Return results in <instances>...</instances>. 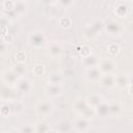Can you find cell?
<instances>
[{"label": "cell", "instance_id": "obj_40", "mask_svg": "<svg viewBox=\"0 0 133 133\" xmlns=\"http://www.w3.org/2000/svg\"><path fill=\"white\" fill-rule=\"evenodd\" d=\"M2 72H3V64L0 62V74H2Z\"/></svg>", "mask_w": 133, "mask_h": 133}, {"label": "cell", "instance_id": "obj_32", "mask_svg": "<svg viewBox=\"0 0 133 133\" xmlns=\"http://www.w3.org/2000/svg\"><path fill=\"white\" fill-rule=\"evenodd\" d=\"M107 51H108V53H109L111 56H115V55H117V54L119 53L121 48H119L118 44H116V43H111V44L108 45Z\"/></svg>", "mask_w": 133, "mask_h": 133}, {"label": "cell", "instance_id": "obj_8", "mask_svg": "<svg viewBox=\"0 0 133 133\" xmlns=\"http://www.w3.org/2000/svg\"><path fill=\"white\" fill-rule=\"evenodd\" d=\"M45 94L49 99H57L63 94L62 84H49L45 88Z\"/></svg>", "mask_w": 133, "mask_h": 133}, {"label": "cell", "instance_id": "obj_3", "mask_svg": "<svg viewBox=\"0 0 133 133\" xmlns=\"http://www.w3.org/2000/svg\"><path fill=\"white\" fill-rule=\"evenodd\" d=\"M54 109H55V105L53 104V102L51 100L41 101L35 106V111H36L37 115L42 118L50 116L53 113Z\"/></svg>", "mask_w": 133, "mask_h": 133}, {"label": "cell", "instance_id": "obj_16", "mask_svg": "<svg viewBox=\"0 0 133 133\" xmlns=\"http://www.w3.org/2000/svg\"><path fill=\"white\" fill-rule=\"evenodd\" d=\"M95 112H96V116H99L101 118L109 117V104H108V101L104 100L103 102H101L95 108Z\"/></svg>", "mask_w": 133, "mask_h": 133}, {"label": "cell", "instance_id": "obj_4", "mask_svg": "<svg viewBox=\"0 0 133 133\" xmlns=\"http://www.w3.org/2000/svg\"><path fill=\"white\" fill-rule=\"evenodd\" d=\"M104 31L111 37H118L124 32V26L119 22L111 20V21H108L107 23H105Z\"/></svg>", "mask_w": 133, "mask_h": 133}, {"label": "cell", "instance_id": "obj_2", "mask_svg": "<svg viewBox=\"0 0 133 133\" xmlns=\"http://www.w3.org/2000/svg\"><path fill=\"white\" fill-rule=\"evenodd\" d=\"M73 109L78 115L86 117V118H88L90 121L96 116L95 109L91 108L87 104V102L85 100H77V101H75L74 104H73Z\"/></svg>", "mask_w": 133, "mask_h": 133}, {"label": "cell", "instance_id": "obj_25", "mask_svg": "<svg viewBox=\"0 0 133 133\" xmlns=\"http://www.w3.org/2000/svg\"><path fill=\"white\" fill-rule=\"evenodd\" d=\"M58 12H59V6L57 4L45 6V15L48 18H56L58 17Z\"/></svg>", "mask_w": 133, "mask_h": 133}, {"label": "cell", "instance_id": "obj_36", "mask_svg": "<svg viewBox=\"0 0 133 133\" xmlns=\"http://www.w3.org/2000/svg\"><path fill=\"white\" fill-rule=\"evenodd\" d=\"M11 20L9 19V18H7L6 16H4V15H2L1 17H0V26H4V27H8L10 24H11Z\"/></svg>", "mask_w": 133, "mask_h": 133}, {"label": "cell", "instance_id": "obj_6", "mask_svg": "<svg viewBox=\"0 0 133 133\" xmlns=\"http://www.w3.org/2000/svg\"><path fill=\"white\" fill-rule=\"evenodd\" d=\"M90 122H91L90 119L83 117L81 115H78L72 121V126H73L74 131L79 132V133H85L90 130V127H91Z\"/></svg>", "mask_w": 133, "mask_h": 133}, {"label": "cell", "instance_id": "obj_34", "mask_svg": "<svg viewBox=\"0 0 133 133\" xmlns=\"http://www.w3.org/2000/svg\"><path fill=\"white\" fill-rule=\"evenodd\" d=\"M16 0H4L2 3V7L5 11H10L15 8Z\"/></svg>", "mask_w": 133, "mask_h": 133}, {"label": "cell", "instance_id": "obj_27", "mask_svg": "<svg viewBox=\"0 0 133 133\" xmlns=\"http://www.w3.org/2000/svg\"><path fill=\"white\" fill-rule=\"evenodd\" d=\"M32 73L34 76L36 77H42L43 75H45L46 73V69H45V65L44 64H41V63H36L32 66Z\"/></svg>", "mask_w": 133, "mask_h": 133}, {"label": "cell", "instance_id": "obj_15", "mask_svg": "<svg viewBox=\"0 0 133 133\" xmlns=\"http://www.w3.org/2000/svg\"><path fill=\"white\" fill-rule=\"evenodd\" d=\"M2 81L8 85V87H12L16 85L18 79H19V76L10 69V70H7V71H4L2 72Z\"/></svg>", "mask_w": 133, "mask_h": 133}, {"label": "cell", "instance_id": "obj_38", "mask_svg": "<svg viewBox=\"0 0 133 133\" xmlns=\"http://www.w3.org/2000/svg\"><path fill=\"white\" fill-rule=\"evenodd\" d=\"M43 5L45 6H48V5H53V4H56L57 0H38Z\"/></svg>", "mask_w": 133, "mask_h": 133}, {"label": "cell", "instance_id": "obj_5", "mask_svg": "<svg viewBox=\"0 0 133 133\" xmlns=\"http://www.w3.org/2000/svg\"><path fill=\"white\" fill-rule=\"evenodd\" d=\"M15 87L17 88V90L24 95V96H28L32 92V89H33V82L27 78L26 76H23V77H19Z\"/></svg>", "mask_w": 133, "mask_h": 133}, {"label": "cell", "instance_id": "obj_29", "mask_svg": "<svg viewBox=\"0 0 133 133\" xmlns=\"http://www.w3.org/2000/svg\"><path fill=\"white\" fill-rule=\"evenodd\" d=\"M15 60L17 63H25L27 60V55H26L25 51H23V50L17 51L15 54Z\"/></svg>", "mask_w": 133, "mask_h": 133}, {"label": "cell", "instance_id": "obj_9", "mask_svg": "<svg viewBox=\"0 0 133 133\" xmlns=\"http://www.w3.org/2000/svg\"><path fill=\"white\" fill-rule=\"evenodd\" d=\"M83 74H84V78L87 81L98 83L100 80V77L102 75V72L100 71V69L97 65V66H91V68H85Z\"/></svg>", "mask_w": 133, "mask_h": 133}, {"label": "cell", "instance_id": "obj_22", "mask_svg": "<svg viewBox=\"0 0 133 133\" xmlns=\"http://www.w3.org/2000/svg\"><path fill=\"white\" fill-rule=\"evenodd\" d=\"M73 126H72V122L63 119L60 121L59 123H57V128L53 129V132H61V133H65V132H73Z\"/></svg>", "mask_w": 133, "mask_h": 133}, {"label": "cell", "instance_id": "obj_1", "mask_svg": "<svg viewBox=\"0 0 133 133\" xmlns=\"http://www.w3.org/2000/svg\"><path fill=\"white\" fill-rule=\"evenodd\" d=\"M28 43L34 49H42L47 45V35L43 30H32L28 34Z\"/></svg>", "mask_w": 133, "mask_h": 133}, {"label": "cell", "instance_id": "obj_21", "mask_svg": "<svg viewBox=\"0 0 133 133\" xmlns=\"http://www.w3.org/2000/svg\"><path fill=\"white\" fill-rule=\"evenodd\" d=\"M105 99H104V97L102 96V95H100V94H91V95H89V96H87V98L85 99V101L87 102V104L91 107V108H96L101 102H103Z\"/></svg>", "mask_w": 133, "mask_h": 133}, {"label": "cell", "instance_id": "obj_12", "mask_svg": "<svg viewBox=\"0 0 133 133\" xmlns=\"http://www.w3.org/2000/svg\"><path fill=\"white\" fill-rule=\"evenodd\" d=\"M98 83H100V85L106 89H112L116 86L115 85V75L113 73L102 74Z\"/></svg>", "mask_w": 133, "mask_h": 133}, {"label": "cell", "instance_id": "obj_39", "mask_svg": "<svg viewBox=\"0 0 133 133\" xmlns=\"http://www.w3.org/2000/svg\"><path fill=\"white\" fill-rule=\"evenodd\" d=\"M7 32H8V27L0 26V36H1V37H3Z\"/></svg>", "mask_w": 133, "mask_h": 133}, {"label": "cell", "instance_id": "obj_35", "mask_svg": "<svg viewBox=\"0 0 133 133\" xmlns=\"http://www.w3.org/2000/svg\"><path fill=\"white\" fill-rule=\"evenodd\" d=\"M79 54H80V56L83 58V57H85V56H87V55H89L90 53H92L91 52V48L88 46V45H82L81 46V48H80V51L78 52Z\"/></svg>", "mask_w": 133, "mask_h": 133}, {"label": "cell", "instance_id": "obj_17", "mask_svg": "<svg viewBox=\"0 0 133 133\" xmlns=\"http://www.w3.org/2000/svg\"><path fill=\"white\" fill-rule=\"evenodd\" d=\"M65 76L61 71H52L48 76L49 84H62L64 82Z\"/></svg>", "mask_w": 133, "mask_h": 133}, {"label": "cell", "instance_id": "obj_11", "mask_svg": "<svg viewBox=\"0 0 133 133\" xmlns=\"http://www.w3.org/2000/svg\"><path fill=\"white\" fill-rule=\"evenodd\" d=\"M47 53L50 57L52 58H58L62 55L63 53V47L62 45L57 42V41H54V42H51L49 45H48V48H47Z\"/></svg>", "mask_w": 133, "mask_h": 133}, {"label": "cell", "instance_id": "obj_14", "mask_svg": "<svg viewBox=\"0 0 133 133\" xmlns=\"http://www.w3.org/2000/svg\"><path fill=\"white\" fill-rule=\"evenodd\" d=\"M109 104V117H119L123 113V104L117 100L108 101Z\"/></svg>", "mask_w": 133, "mask_h": 133}, {"label": "cell", "instance_id": "obj_7", "mask_svg": "<svg viewBox=\"0 0 133 133\" xmlns=\"http://www.w3.org/2000/svg\"><path fill=\"white\" fill-rule=\"evenodd\" d=\"M104 26H105V22L101 19H96L94 20L89 25L88 27L86 28V31H85V35L87 37H94V36H97L99 34H101L103 31H104Z\"/></svg>", "mask_w": 133, "mask_h": 133}, {"label": "cell", "instance_id": "obj_13", "mask_svg": "<svg viewBox=\"0 0 133 133\" xmlns=\"http://www.w3.org/2000/svg\"><path fill=\"white\" fill-rule=\"evenodd\" d=\"M130 11V6L126 1L118 0L114 4V12L118 18H127Z\"/></svg>", "mask_w": 133, "mask_h": 133}, {"label": "cell", "instance_id": "obj_20", "mask_svg": "<svg viewBox=\"0 0 133 133\" xmlns=\"http://www.w3.org/2000/svg\"><path fill=\"white\" fill-rule=\"evenodd\" d=\"M10 102V105H11V109H12V115H20L24 112L25 110V104L23 101L21 100H11L9 101Z\"/></svg>", "mask_w": 133, "mask_h": 133}, {"label": "cell", "instance_id": "obj_10", "mask_svg": "<svg viewBox=\"0 0 133 133\" xmlns=\"http://www.w3.org/2000/svg\"><path fill=\"white\" fill-rule=\"evenodd\" d=\"M98 68L102 72V74H110L115 71V63L111 58H100Z\"/></svg>", "mask_w": 133, "mask_h": 133}, {"label": "cell", "instance_id": "obj_31", "mask_svg": "<svg viewBox=\"0 0 133 133\" xmlns=\"http://www.w3.org/2000/svg\"><path fill=\"white\" fill-rule=\"evenodd\" d=\"M56 4L59 6V8L69 9L75 4V0H57Z\"/></svg>", "mask_w": 133, "mask_h": 133}, {"label": "cell", "instance_id": "obj_18", "mask_svg": "<svg viewBox=\"0 0 133 133\" xmlns=\"http://www.w3.org/2000/svg\"><path fill=\"white\" fill-rule=\"evenodd\" d=\"M130 83H131L130 75L125 74V73L115 75V85L118 86L119 88H126Z\"/></svg>", "mask_w": 133, "mask_h": 133}, {"label": "cell", "instance_id": "obj_23", "mask_svg": "<svg viewBox=\"0 0 133 133\" xmlns=\"http://www.w3.org/2000/svg\"><path fill=\"white\" fill-rule=\"evenodd\" d=\"M0 115L5 118L12 115V109L9 101H2V103L0 104Z\"/></svg>", "mask_w": 133, "mask_h": 133}, {"label": "cell", "instance_id": "obj_37", "mask_svg": "<svg viewBox=\"0 0 133 133\" xmlns=\"http://www.w3.org/2000/svg\"><path fill=\"white\" fill-rule=\"evenodd\" d=\"M7 48H8V44H7L2 37H0V54L6 53Z\"/></svg>", "mask_w": 133, "mask_h": 133}, {"label": "cell", "instance_id": "obj_26", "mask_svg": "<svg viewBox=\"0 0 133 133\" xmlns=\"http://www.w3.org/2000/svg\"><path fill=\"white\" fill-rule=\"evenodd\" d=\"M11 70H12L19 77L26 76V74H27V68H26L25 63H17V65L12 66Z\"/></svg>", "mask_w": 133, "mask_h": 133}, {"label": "cell", "instance_id": "obj_30", "mask_svg": "<svg viewBox=\"0 0 133 133\" xmlns=\"http://www.w3.org/2000/svg\"><path fill=\"white\" fill-rule=\"evenodd\" d=\"M20 133H33L35 132V124H24L19 128Z\"/></svg>", "mask_w": 133, "mask_h": 133}, {"label": "cell", "instance_id": "obj_41", "mask_svg": "<svg viewBox=\"0 0 133 133\" xmlns=\"http://www.w3.org/2000/svg\"><path fill=\"white\" fill-rule=\"evenodd\" d=\"M21 1H23V2H28V1H30V0H21Z\"/></svg>", "mask_w": 133, "mask_h": 133}, {"label": "cell", "instance_id": "obj_24", "mask_svg": "<svg viewBox=\"0 0 133 133\" xmlns=\"http://www.w3.org/2000/svg\"><path fill=\"white\" fill-rule=\"evenodd\" d=\"M35 132L36 133H48V132H53V129L48 123L41 121L35 124Z\"/></svg>", "mask_w": 133, "mask_h": 133}, {"label": "cell", "instance_id": "obj_33", "mask_svg": "<svg viewBox=\"0 0 133 133\" xmlns=\"http://www.w3.org/2000/svg\"><path fill=\"white\" fill-rule=\"evenodd\" d=\"M1 98L2 101H11L14 100V94L9 88H5L1 91Z\"/></svg>", "mask_w": 133, "mask_h": 133}, {"label": "cell", "instance_id": "obj_28", "mask_svg": "<svg viewBox=\"0 0 133 133\" xmlns=\"http://www.w3.org/2000/svg\"><path fill=\"white\" fill-rule=\"evenodd\" d=\"M58 25L63 29H69L72 26V20L69 17H59L58 18Z\"/></svg>", "mask_w": 133, "mask_h": 133}, {"label": "cell", "instance_id": "obj_19", "mask_svg": "<svg viewBox=\"0 0 133 133\" xmlns=\"http://www.w3.org/2000/svg\"><path fill=\"white\" fill-rule=\"evenodd\" d=\"M99 61H100V57L95 53H90L89 55L83 57L82 64L85 68H91V66H97L99 64Z\"/></svg>", "mask_w": 133, "mask_h": 133}]
</instances>
